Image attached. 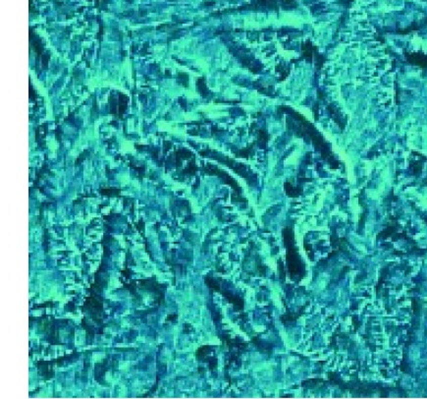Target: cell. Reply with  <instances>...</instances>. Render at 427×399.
<instances>
[{
  "mask_svg": "<svg viewBox=\"0 0 427 399\" xmlns=\"http://www.w3.org/2000/svg\"><path fill=\"white\" fill-rule=\"evenodd\" d=\"M288 247V254H287V261H288V266H289V270L291 272L292 275H297V274H302V269L303 266H302V261L301 258L299 257L298 253L294 251V247Z\"/></svg>",
  "mask_w": 427,
  "mask_h": 399,
  "instance_id": "1",
  "label": "cell"
}]
</instances>
